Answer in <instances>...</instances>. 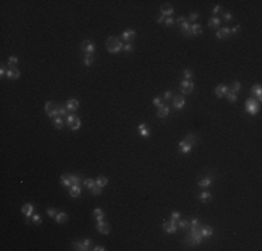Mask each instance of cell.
<instances>
[{
  "label": "cell",
  "instance_id": "cell-24",
  "mask_svg": "<svg viewBox=\"0 0 262 251\" xmlns=\"http://www.w3.org/2000/svg\"><path fill=\"white\" fill-rule=\"evenodd\" d=\"M138 131H140V134H141V137H144V138H148L149 137V131H148V128H147V124H140L138 126Z\"/></svg>",
  "mask_w": 262,
  "mask_h": 251
},
{
  "label": "cell",
  "instance_id": "cell-53",
  "mask_svg": "<svg viewBox=\"0 0 262 251\" xmlns=\"http://www.w3.org/2000/svg\"><path fill=\"white\" fill-rule=\"evenodd\" d=\"M223 18H225V20H226V21H230V20H232V18H233V14H232V13H225V15H223Z\"/></svg>",
  "mask_w": 262,
  "mask_h": 251
},
{
  "label": "cell",
  "instance_id": "cell-57",
  "mask_svg": "<svg viewBox=\"0 0 262 251\" xmlns=\"http://www.w3.org/2000/svg\"><path fill=\"white\" fill-rule=\"evenodd\" d=\"M238 29H240V25H236V27H234L233 29H230V31H232L233 34H237V32H238Z\"/></svg>",
  "mask_w": 262,
  "mask_h": 251
},
{
  "label": "cell",
  "instance_id": "cell-4",
  "mask_svg": "<svg viewBox=\"0 0 262 251\" xmlns=\"http://www.w3.org/2000/svg\"><path fill=\"white\" fill-rule=\"evenodd\" d=\"M79 183H81V179L78 176H74V174H62V184L63 186L71 187L73 184H79Z\"/></svg>",
  "mask_w": 262,
  "mask_h": 251
},
{
  "label": "cell",
  "instance_id": "cell-2",
  "mask_svg": "<svg viewBox=\"0 0 262 251\" xmlns=\"http://www.w3.org/2000/svg\"><path fill=\"white\" fill-rule=\"evenodd\" d=\"M106 49L109 53H117V52H120L121 49H123V43L119 38H116V36H109L106 41Z\"/></svg>",
  "mask_w": 262,
  "mask_h": 251
},
{
  "label": "cell",
  "instance_id": "cell-37",
  "mask_svg": "<svg viewBox=\"0 0 262 251\" xmlns=\"http://www.w3.org/2000/svg\"><path fill=\"white\" fill-rule=\"evenodd\" d=\"M93 215H95V218H96L98 220H100V219H103L105 214H103V211L100 208H96V209H93Z\"/></svg>",
  "mask_w": 262,
  "mask_h": 251
},
{
  "label": "cell",
  "instance_id": "cell-49",
  "mask_svg": "<svg viewBox=\"0 0 262 251\" xmlns=\"http://www.w3.org/2000/svg\"><path fill=\"white\" fill-rule=\"evenodd\" d=\"M197 226H199V220L198 219H192L190 222V227H197Z\"/></svg>",
  "mask_w": 262,
  "mask_h": 251
},
{
  "label": "cell",
  "instance_id": "cell-13",
  "mask_svg": "<svg viewBox=\"0 0 262 251\" xmlns=\"http://www.w3.org/2000/svg\"><path fill=\"white\" fill-rule=\"evenodd\" d=\"M134 38H135V31H134V29H127V31H124V32L121 34V39H123V41H126V42H128V43L133 41Z\"/></svg>",
  "mask_w": 262,
  "mask_h": 251
},
{
  "label": "cell",
  "instance_id": "cell-35",
  "mask_svg": "<svg viewBox=\"0 0 262 251\" xmlns=\"http://www.w3.org/2000/svg\"><path fill=\"white\" fill-rule=\"evenodd\" d=\"M211 198H212V197H211V194H209L208 191H202V193L199 194V200H201V201H202V202L209 201Z\"/></svg>",
  "mask_w": 262,
  "mask_h": 251
},
{
  "label": "cell",
  "instance_id": "cell-33",
  "mask_svg": "<svg viewBox=\"0 0 262 251\" xmlns=\"http://www.w3.org/2000/svg\"><path fill=\"white\" fill-rule=\"evenodd\" d=\"M226 96H227V99H229V102H230V103H234V102L237 101V94H236V92H233L232 89L227 92Z\"/></svg>",
  "mask_w": 262,
  "mask_h": 251
},
{
  "label": "cell",
  "instance_id": "cell-10",
  "mask_svg": "<svg viewBox=\"0 0 262 251\" xmlns=\"http://www.w3.org/2000/svg\"><path fill=\"white\" fill-rule=\"evenodd\" d=\"M96 229H98V232L102 233V234H107V233L110 232V226H109V223L105 222L103 219H100V220H98Z\"/></svg>",
  "mask_w": 262,
  "mask_h": 251
},
{
  "label": "cell",
  "instance_id": "cell-1",
  "mask_svg": "<svg viewBox=\"0 0 262 251\" xmlns=\"http://www.w3.org/2000/svg\"><path fill=\"white\" fill-rule=\"evenodd\" d=\"M204 240V237L201 234V227L197 226V227H191L190 229V233H188V237L185 239V243L188 245H197L201 241Z\"/></svg>",
  "mask_w": 262,
  "mask_h": 251
},
{
  "label": "cell",
  "instance_id": "cell-60",
  "mask_svg": "<svg viewBox=\"0 0 262 251\" xmlns=\"http://www.w3.org/2000/svg\"><path fill=\"white\" fill-rule=\"evenodd\" d=\"M158 22H159V24H160V22H163V21H165V15H160V17H159V18H158Z\"/></svg>",
  "mask_w": 262,
  "mask_h": 251
},
{
  "label": "cell",
  "instance_id": "cell-45",
  "mask_svg": "<svg viewBox=\"0 0 262 251\" xmlns=\"http://www.w3.org/2000/svg\"><path fill=\"white\" fill-rule=\"evenodd\" d=\"M67 107H64V106H59V116H66L67 114Z\"/></svg>",
  "mask_w": 262,
  "mask_h": 251
},
{
  "label": "cell",
  "instance_id": "cell-23",
  "mask_svg": "<svg viewBox=\"0 0 262 251\" xmlns=\"http://www.w3.org/2000/svg\"><path fill=\"white\" fill-rule=\"evenodd\" d=\"M178 148H180V151L183 153H188L190 151H191V148L192 145H190V144H187V142H184V141H181L180 144H178Z\"/></svg>",
  "mask_w": 262,
  "mask_h": 251
},
{
  "label": "cell",
  "instance_id": "cell-50",
  "mask_svg": "<svg viewBox=\"0 0 262 251\" xmlns=\"http://www.w3.org/2000/svg\"><path fill=\"white\" fill-rule=\"evenodd\" d=\"M163 99H165V101L171 99V91H166V92H165V95H163Z\"/></svg>",
  "mask_w": 262,
  "mask_h": 251
},
{
  "label": "cell",
  "instance_id": "cell-43",
  "mask_svg": "<svg viewBox=\"0 0 262 251\" xmlns=\"http://www.w3.org/2000/svg\"><path fill=\"white\" fill-rule=\"evenodd\" d=\"M240 89H241V84L238 83V81H234V83H233V88H232V91L237 94V92H238V91H240Z\"/></svg>",
  "mask_w": 262,
  "mask_h": 251
},
{
  "label": "cell",
  "instance_id": "cell-54",
  "mask_svg": "<svg viewBox=\"0 0 262 251\" xmlns=\"http://www.w3.org/2000/svg\"><path fill=\"white\" fill-rule=\"evenodd\" d=\"M171 219H173V220L180 219V212H173V214H171Z\"/></svg>",
  "mask_w": 262,
  "mask_h": 251
},
{
  "label": "cell",
  "instance_id": "cell-28",
  "mask_svg": "<svg viewBox=\"0 0 262 251\" xmlns=\"http://www.w3.org/2000/svg\"><path fill=\"white\" fill-rule=\"evenodd\" d=\"M95 181H96V184H98L99 187H105V186H107V183H109V180H107L105 176H99Z\"/></svg>",
  "mask_w": 262,
  "mask_h": 251
},
{
  "label": "cell",
  "instance_id": "cell-41",
  "mask_svg": "<svg viewBox=\"0 0 262 251\" xmlns=\"http://www.w3.org/2000/svg\"><path fill=\"white\" fill-rule=\"evenodd\" d=\"M55 126H56V128H62L64 126V120L60 116L59 117H56V120H55Z\"/></svg>",
  "mask_w": 262,
  "mask_h": 251
},
{
  "label": "cell",
  "instance_id": "cell-44",
  "mask_svg": "<svg viewBox=\"0 0 262 251\" xmlns=\"http://www.w3.org/2000/svg\"><path fill=\"white\" fill-rule=\"evenodd\" d=\"M153 106H158V107L163 106V103H162V98H160V96L155 98V99H153Z\"/></svg>",
  "mask_w": 262,
  "mask_h": 251
},
{
  "label": "cell",
  "instance_id": "cell-25",
  "mask_svg": "<svg viewBox=\"0 0 262 251\" xmlns=\"http://www.w3.org/2000/svg\"><path fill=\"white\" fill-rule=\"evenodd\" d=\"M251 92L256 95V98H258V102H259V101L262 99V88H261V85H254V87L251 88Z\"/></svg>",
  "mask_w": 262,
  "mask_h": 251
},
{
  "label": "cell",
  "instance_id": "cell-9",
  "mask_svg": "<svg viewBox=\"0 0 262 251\" xmlns=\"http://www.w3.org/2000/svg\"><path fill=\"white\" fill-rule=\"evenodd\" d=\"M163 230L165 232H167V233H176V230H177V225H176V220H166V222L163 223Z\"/></svg>",
  "mask_w": 262,
  "mask_h": 251
},
{
  "label": "cell",
  "instance_id": "cell-16",
  "mask_svg": "<svg viewBox=\"0 0 262 251\" xmlns=\"http://www.w3.org/2000/svg\"><path fill=\"white\" fill-rule=\"evenodd\" d=\"M160 10H162V15H167V17H170V15L173 14V11H174L173 6H171V4H169V3H165V4H162Z\"/></svg>",
  "mask_w": 262,
  "mask_h": 251
},
{
  "label": "cell",
  "instance_id": "cell-18",
  "mask_svg": "<svg viewBox=\"0 0 262 251\" xmlns=\"http://www.w3.org/2000/svg\"><path fill=\"white\" fill-rule=\"evenodd\" d=\"M169 106H166V105H163V106H160L159 109H158V112H156V114H158V117H160V119H165V117H167V114H169Z\"/></svg>",
  "mask_w": 262,
  "mask_h": 251
},
{
  "label": "cell",
  "instance_id": "cell-52",
  "mask_svg": "<svg viewBox=\"0 0 262 251\" xmlns=\"http://www.w3.org/2000/svg\"><path fill=\"white\" fill-rule=\"evenodd\" d=\"M165 24H166V25H167V27H171V25H173V24H174V20H173V18H171V17H169V18H167V20H166V22H165Z\"/></svg>",
  "mask_w": 262,
  "mask_h": 251
},
{
  "label": "cell",
  "instance_id": "cell-30",
  "mask_svg": "<svg viewBox=\"0 0 262 251\" xmlns=\"http://www.w3.org/2000/svg\"><path fill=\"white\" fill-rule=\"evenodd\" d=\"M183 141H184V142H187V144H190V145H194V144L197 142V137H195L194 134H188V135H187V137H185Z\"/></svg>",
  "mask_w": 262,
  "mask_h": 251
},
{
  "label": "cell",
  "instance_id": "cell-42",
  "mask_svg": "<svg viewBox=\"0 0 262 251\" xmlns=\"http://www.w3.org/2000/svg\"><path fill=\"white\" fill-rule=\"evenodd\" d=\"M32 222L35 223V225H39V223H42V218L38 215V214H34V215H32Z\"/></svg>",
  "mask_w": 262,
  "mask_h": 251
},
{
  "label": "cell",
  "instance_id": "cell-38",
  "mask_svg": "<svg viewBox=\"0 0 262 251\" xmlns=\"http://www.w3.org/2000/svg\"><path fill=\"white\" fill-rule=\"evenodd\" d=\"M95 184H96V181L93 180V179H85V180H84V186L86 188H89V190H91Z\"/></svg>",
  "mask_w": 262,
  "mask_h": 251
},
{
  "label": "cell",
  "instance_id": "cell-29",
  "mask_svg": "<svg viewBox=\"0 0 262 251\" xmlns=\"http://www.w3.org/2000/svg\"><path fill=\"white\" fill-rule=\"evenodd\" d=\"M208 25L211 28H216L218 25H220V20L218 17H212V18H209V21H208Z\"/></svg>",
  "mask_w": 262,
  "mask_h": 251
},
{
  "label": "cell",
  "instance_id": "cell-46",
  "mask_svg": "<svg viewBox=\"0 0 262 251\" xmlns=\"http://www.w3.org/2000/svg\"><path fill=\"white\" fill-rule=\"evenodd\" d=\"M133 49H134V46H133L131 43H127V45H124V46H123V50H124V52H127V53L133 52Z\"/></svg>",
  "mask_w": 262,
  "mask_h": 251
},
{
  "label": "cell",
  "instance_id": "cell-31",
  "mask_svg": "<svg viewBox=\"0 0 262 251\" xmlns=\"http://www.w3.org/2000/svg\"><path fill=\"white\" fill-rule=\"evenodd\" d=\"M190 28H191V24H190L188 21H184V22L181 24V31H183L185 35H191L190 34Z\"/></svg>",
  "mask_w": 262,
  "mask_h": 251
},
{
  "label": "cell",
  "instance_id": "cell-12",
  "mask_svg": "<svg viewBox=\"0 0 262 251\" xmlns=\"http://www.w3.org/2000/svg\"><path fill=\"white\" fill-rule=\"evenodd\" d=\"M173 105H174V107L176 109H183L185 105V99L184 96H181V95H176V96L173 98Z\"/></svg>",
  "mask_w": 262,
  "mask_h": 251
},
{
  "label": "cell",
  "instance_id": "cell-34",
  "mask_svg": "<svg viewBox=\"0 0 262 251\" xmlns=\"http://www.w3.org/2000/svg\"><path fill=\"white\" fill-rule=\"evenodd\" d=\"M73 245H74V247H75V250H78V251H85V250H88V248L85 247L84 241H74V243H73Z\"/></svg>",
  "mask_w": 262,
  "mask_h": 251
},
{
  "label": "cell",
  "instance_id": "cell-56",
  "mask_svg": "<svg viewBox=\"0 0 262 251\" xmlns=\"http://www.w3.org/2000/svg\"><path fill=\"white\" fill-rule=\"evenodd\" d=\"M84 244H85V247H86V248H89V247H91V240H89V239L84 240Z\"/></svg>",
  "mask_w": 262,
  "mask_h": 251
},
{
  "label": "cell",
  "instance_id": "cell-36",
  "mask_svg": "<svg viewBox=\"0 0 262 251\" xmlns=\"http://www.w3.org/2000/svg\"><path fill=\"white\" fill-rule=\"evenodd\" d=\"M7 63H8V67H15V66H17V63H18V57H15V56H10V57H8V60H7Z\"/></svg>",
  "mask_w": 262,
  "mask_h": 251
},
{
  "label": "cell",
  "instance_id": "cell-5",
  "mask_svg": "<svg viewBox=\"0 0 262 251\" xmlns=\"http://www.w3.org/2000/svg\"><path fill=\"white\" fill-rule=\"evenodd\" d=\"M45 112L48 113V116H50V117H59V106L55 102H52V101L46 102Z\"/></svg>",
  "mask_w": 262,
  "mask_h": 251
},
{
  "label": "cell",
  "instance_id": "cell-3",
  "mask_svg": "<svg viewBox=\"0 0 262 251\" xmlns=\"http://www.w3.org/2000/svg\"><path fill=\"white\" fill-rule=\"evenodd\" d=\"M245 109H247L250 114H256L261 109V105H259L258 101H255L254 98H250V99L245 101Z\"/></svg>",
  "mask_w": 262,
  "mask_h": 251
},
{
  "label": "cell",
  "instance_id": "cell-48",
  "mask_svg": "<svg viewBox=\"0 0 262 251\" xmlns=\"http://www.w3.org/2000/svg\"><path fill=\"white\" fill-rule=\"evenodd\" d=\"M184 78L185 80H191L192 78V73H191V70H184Z\"/></svg>",
  "mask_w": 262,
  "mask_h": 251
},
{
  "label": "cell",
  "instance_id": "cell-47",
  "mask_svg": "<svg viewBox=\"0 0 262 251\" xmlns=\"http://www.w3.org/2000/svg\"><path fill=\"white\" fill-rule=\"evenodd\" d=\"M48 215H49L50 218H56L57 211H56L55 208H49V209H48Z\"/></svg>",
  "mask_w": 262,
  "mask_h": 251
},
{
  "label": "cell",
  "instance_id": "cell-17",
  "mask_svg": "<svg viewBox=\"0 0 262 251\" xmlns=\"http://www.w3.org/2000/svg\"><path fill=\"white\" fill-rule=\"evenodd\" d=\"M230 34H232L230 28L223 27V28H220V29H218V32H216V36H218L219 39H225V38H227V36H229Z\"/></svg>",
  "mask_w": 262,
  "mask_h": 251
},
{
  "label": "cell",
  "instance_id": "cell-14",
  "mask_svg": "<svg viewBox=\"0 0 262 251\" xmlns=\"http://www.w3.org/2000/svg\"><path fill=\"white\" fill-rule=\"evenodd\" d=\"M6 76L10 80H17V78H20V70H17V67H8Z\"/></svg>",
  "mask_w": 262,
  "mask_h": 251
},
{
  "label": "cell",
  "instance_id": "cell-21",
  "mask_svg": "<svg viewBox=\"0 0 262 251\" xmlns=\"http://www.w3.org/2000/svg\"><path fill=\"white\" fill-rule=\"evenodd\" d=\"M70 195L71 197H79L81 195V187H79V184H73L70 187Z\"/></svg>",
  "mask_w": 262,
  "mask_h": 251
},
{
  "label": "cell",
  "instance_id": "cell-11",
  "mask_svg": "<svg viewBox=\"0 0 262 251\" xmlns=\"http://www.w3.org/2000/svg\"><path fill=\"white\" fill-rule=\"evenodd\" d=\"M229 91H230V88H229L227 85H218V87L215 88V94H216L218 98H222V96H226Z\"/></svg>",
  "mask_w": 262,
  "mask_h": 251
},
{
  "label": "cell",
  "instance_id": "cell-55",
  "mask_svg": "<svg viewBox=\"0 0 262 251\" xmlns=\"http://www.w3.org/2000/svg\"><path fill=\"white\" fill-rule=\"evenodd\" d=\"M222 10H223V8H222V6H216V7H215V8H213V11H212V13H213V14H218V13H220Z\"/></svg>",
  "mask_w": 262,
  "mask_h": 251
},
{
  "label": "cell",
  "instance_id": "cell-40",
  "mask_svg": "<svg viewBox=\"0 0 262 251\" xmlns=\"http://www.w3.org/2000/svg\"><path fill=\"white\" fill-rule=\"evenodd\" d=\"M91 191H92L93 195H100V194H102V187H99L98 184H95V186L91 188Z\"/></svg>",
  "mask_w": 262,
  "mask_h": 251
},
{
  "label": "cell",
  "instance_id": "cell-27",
  "mask_svg": "<svg viewBox=\"0 0 262 251\" xmlns=\"http://www.w3.org/2000/svg\"><path fill=\"white\" fill-rule=\"evenodd\" d=\"M211 184H212V179H211V177H205V179H202V180L198 181V186L199 187H202V188L209 187Z\"/></svg>",
  "mask_w": 262,
  "mask_h": 251
},
{
  "label": "cell",
  "instance_id": "cell-19",
  "mask_svg": "<svg viewBox=\"0 0 262 251\" xmlns=\"http://www.w3.org/2000/svg\"><path fill=\"white\" fill-rule=\"evenodd\" d=\"M212 233H213V229L211 227V226H208V225L201 226V234H202L204 239H205V237H211L212 236Z\"/></svg>",
  "mask_w": 262,
  "mask_h": 251
},
{
  "label": "cell",
  "instance_id": "cell-39",
  "mask_svg": "<svg viewBox=\"0 0 262 251\" xmlns=\"http://www.w3.org/2000/svg\"><path fill=\"white\" fill-rule=\"evenodd\" d=\"M177 226L180 227V229L187 230V229H190V222H188V220H184V219H183V220H180V222H178Z\"/></svg>",
  "mask_w": 262,
  "mask_h": 251
},
{
  "label": "cell",
  "instance_id": "cell-8",
  "mask_svg": "<svg viewBox=\"0 0 262 251\" xmlns=\"http://www.w3.org/2000/svg\"><path fill=\"white\" fill-rule=\"evenodd\" d=\"M81 49L85 52V55L86 53H89V55H92L93 52H95V43H93L92 41H84L82 43H81Z\"/></svg>",
  "mask_w": 262,
  "mask_h": 251
},
{
  "label": "cell",
  "instance_id": "cell-26",
  "mask_svg": "<svg viewBox=\"0 0 262 251\" xmlns=\"http://www.w3.org/2000/svg\"><path fill=\"white\" fill-rule=\"evenodd\" d=\"M55 219H56L57 223H64L66 220H67V219H68V216H67V214H66V212H59Z\"/></svg>",
  "mask_w": 262,
  "mask_h": 251
},
{
  "label": "cell",
  "instance_id": "cell-15",
  "mask_svg": "<svg viewBox=\"0 0 262 251\" xmlns=\"http://www.w3.org/2000/svg\"><path fill=\"white\" fill-rule=\"evenodd\" d=\"M21 212L27 216V218H31V216L34 215V205H32V204H25L21 208Z\"/></svg>",
  "mask_w": 262,
  "mask_h": 251
},
{
  "label": "cell",
  "instance_id": "cell-6",
  "mask_svg": "<svg viewBox=\"0 0 262 251\" xmlns=\"http://www.w3.org/2000/svg\"><path fill=\"white\" fill-rule=\"evenodd\" d=\"M67 126L70 127L71 130H78L79 127H81V120L79 117L77 116H74V114H68V117H67Z\"/></svg>",
  "mask_w": 262,
  "mask_h": 251
},
{
  "label": "cell",
  "instance_id": "cell-59",
  "mask_svg": "<svg viewBox=\"0 0 262 251\" xmlns=\"http://www.w3.org/2000/svg\"><path fill=\"white\" fill-rule=\"evenodd\" d=\"M184 21H185V18H184V17H178L177 20H176V22H178V24H183Z\"/></svg>",
  "mask_w": 262,
  "mask_h": 251
},
{
  "label": "cell",
  "instance_id": "cell-58",
  "mask_svg": "<svg viewBox=\"0 0 262 251\" xmlns=\"http://www.w3.org/2000/svg\"><path fill=\"white\" fill-rule=\"evenodd\" d=\"M93 250H95V251H103V250H105V247H103V245H96Z\"/></svg>",
  "mask_w": 262,
  "mask_h": 251
},
{
  "label": "cell",
  "instance_id": "cell-22",
  "mask_svg": "<svg viewBox=\"0 0 262 251\" xmlns=\"http://www.w3.org/2000/svg\"><path fill=\"white\" fill-rule=\"evenodd\" d=\"M190 34L191 35H199L202 34V27L199 24H191V28H190Z\"/></svg>",
  "mask_w": 262,
  "mask_h": 251
},
{
  "label": "cell",
  "instance_id": "cell-32",
  "mask_svg": "<svg viewBox=\"0 0 262 251\" xmlns=\"http://www.w3.org/2000/svg\"><path fill=\"white\" fill-rule=\"evenodd\" d=\"M93 62H95V57H93L92 55H89V53H86V55H85V59H84L85 66H92Z\"/></svg>",
  "mask_w": 262,
  "mask_h": 251
},
{
  "label": "cell",
  "instance_id": "cell-51",
  "mask_svg": "<svg viewBox=\"0 0 262 251\" xmlns=\"http://www.w3.org/2000/svg\"><path fill=\"white\" fill-rule=\"evenodd\" d=\"M198 15H199L198 13H195V11H194V13L190 14V17H188V18H190V21H195L197 18H198Z\"/></svg>",
  "mask_w": 262,
  "mask_h": 251
},
{
  "label": "cell",
  "instance_id": "cell-20",
  "mask_svg": "<svg viewBox=\"0 0 262 251\" xmlns=\"http://www.w3.org/2000/svg\"><path fill=\"white\" fill-rule=\"evenodd\" d=\"M78 106H79V102H78L77 99H68V101H67V109H68V110L75 112L78 109Z\"/></svg>",
  "mask_w": 262,
  "mask_h": 251
},
{
  "label": "cell",
  "instance_id": "cell-7",
  "mask_svg": "<svg viewBox=\"0 0 262 251\" xmlns=\"http://www.w3.org/2000/svg\"><path fill=\"white\" fill-rule=\"evenodd\" d=\"M180 89L183 94H191L192 89H194V84H192L191 80H184L180 84Z\"/></svg>",
  "mask_w": 262,
  "mask_h": 251
}]
</instances>
